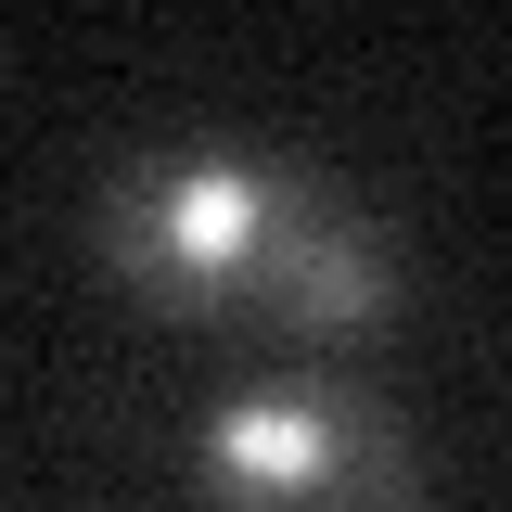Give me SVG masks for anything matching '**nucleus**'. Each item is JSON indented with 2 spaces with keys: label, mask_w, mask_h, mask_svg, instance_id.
<instances>
[{
  "label": "nucleus",
  "mask_w": 512,
  "mask_h": 512,
  "mask_svg": "<svg viewBox=\"0 0 512 512\" xmlns=\"http://www.w3.org/2000/svg\"><path fill=\"white\" fill-rule=\"evenodd\" d=\"M256 308L282 320L295 346H384V333H397V308H410L397 231H384L372 205L320 192L308 218L269 244V269H256Z\"/></svg>",
  "instance_id": "nucleus-3"
},
{
  "label": "nucleus",
  "mask_w": 512,
  "mask_h": 512,
  "mask_svg": "<svg viewBox=\"0 0 512 512\" xmlns=\"http://www.w3.org/2000/svg\"><path fill=\"white\" fill-rule=\"evenodd\" d=\"M205 512H423V461L372 384L346 372H256L192 423Z\"/></svg>",
  "instance_id": "nucleus-2"
},
{
  "label": "nucleus",
  "mask_w": 512,
  "mask_h": 512,
  "mask_svg": "<svg viewBox=\"0 0 512 512\" xmlns=\"http://www.w3.org/2000/svg\"><path fill=\"white\" fill-rule=\"evenodd\" d=\"M320 192L333 180L295 167V154H231V141H205V154H167V167H116L103 205H90V256H103V282L141 295V308L218 320V308L256 295L269 244L308 218Z\"/></svg>",
  "instance_id": "nucleus-1"
}]
</instances>
